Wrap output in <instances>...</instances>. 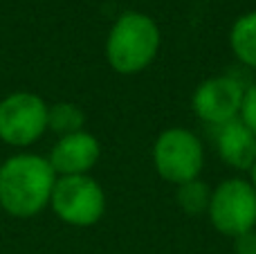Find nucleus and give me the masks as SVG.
I'll list each match as a JSON object with an SVG mask.
<instances>
[{
  "instance_id": "nucleus-3",
  "label": "nucleus",
  "mask_w": 256,
  "mask_h": 254,
  "mask_svg": "<svg viewBox=\"0 0 256 254\" xmlns=\"http://www.w3.org/2000/svg\"><path fill=\"white\" fill-rule=\"evenodd\" d=\"M153 166L168 184H180L200 178L204 169V148L200 138L189 128L171 126L162 130L153 144Z\"/></svg>"
},
{
  "instance_id": "nucleus-8",
  "label": "nucleus",
  "mask_w": 256,
  "mask_h": 254,
  "mask_svg": "<svg viewBox=\"0 0 256 254\" xmlns=\"http://www.w3.org/2000/svg\"><path fill=\"white\" fill-rule=\"evenodd\" d=\"M102 158V144L88 130L63 135L56 140L48 162L56 178L61 176H88Z\"/></svg>"
},
{
  "instance_id": "nucleus-7",
  "label": "nucleus",
  "mask_w": 256,
  "mask_h": 254,
  "mask_svg": "<svg viewBox=\"0 0 256 254\" xmlns=\"http://www.w3.org/2000/svg\"><path fill=\"white\" fill-rule=\"evenodd\" d=\"M243 94L245 86L236 76H209L194 90L191 108L200 122L209 126H222L240 115Z\"/></svg>"
},
{
  "instance_id": "nucleus-5",
  "label": "nucleus",
  "mask_w": 256,
  "mask_h": 254,
  "mask_svg": "<svg viewBox=\"0 0 256 254\" xmlns=\"http://www.w3.org/2000/svg\"><path fill=\"white\" fill-rule=\"evenodd\" d=\"M207 216L222 236L236 238L256 230V189L250 180L227 178L212 189Z\"/></svg>"
},
{
  "instance_id": "nucleus-13",
  "label": "nucleus",
  "mask_w": 256,
  "mask_h": 254,
  "mask_svg": "<svg viewBox=\"0 0 256 254\" xmlns=\"http://www.w3.org/2000/svg\"><path fill=\"white\" fill-rule=\"evenodd\" d=\"M240 122L256 135V84L248 86L243 94V106H240Z\"/></svg>"
},
{
  "instance_id": "nucleus-11",
  "label": "nucleus",
  "mask_w": 256,
  "mask_h": 254,
  "mask_svg": "<svg viewBox=\"0 0 256 254\" xmlns=\"http://www.w3.org/2000/svg\"><path fill=\"white\" fill-rule=\"evenodd\" d=\"M86 112L81 106L72 102H56L48 106V130L56 133L58 138L70 133L86 130Z\"/></svg>"
},
{
  "instance_id": "nucleus-4",
  "label": "nucleus",
  "mask_w": 256,
  "mask_h": 254,
  "mask_svg": "<svg viewBox=\"0 0 256 254\" xmlns=\"http://www.w3.org/2000/svg\"><path fill=\"white\" fill-rule=\"evenodd\" d=\"M50 207L58 220L72 228H92L106 214V192L92 176L56 178Z\"/></svg>"
},
{
  "instance_id": "nucleus-12",
  "label": "nucleus",
  "mask_w": 256,
  "mask_h": 254,
  "mask_svg": "<svg viewBox=\"0 0 256 254\" xmlns=\"http://www.w3.org/2000/svg\"><path fill=\"white\" fill-rule=\"evenodd\" d=\"M176 200H178V207L186 216H202L207 214L209 202H212V187L207 182H202L200 178L189 180V182L178 187Z\"/></svg>"
},
{
  "instance_id": "nucleus-10",
  "label": "nucleus",
  "mask_w": 256,
  "mask_h": 254,
  "mask_svg": "<svg viewBox=\"0 0 256 254\" xmlns=\"http://www.w3.org/2000/svg\"><path fill=\"white\" fill-rule=\"evenodd\" d=\"M230 48L243 66L256 70V12H248L234 20L230 30Z\"/></svg>"
},
{
  "instance_id": "nucleus-15",
  "label": "nucleus",
  "mask_w": 256,
  "mask_h": 254,
  "mask_svg": "<svg viewBox=\"0 0 256 254\" xmlns=\"http://www.w3.org/2000/svg\"><path fill=\"white\" fill-rule=\"evenodd\" d=\"M250 182H252V187L256 189V162H254L252 169H250Z\"/></svg>"
},
{
  "instance_id": "nucleus-2",
  "label": "nucleus",
  "mask_w": 256,
  "mask_h": 254,
  "mask_svg": "<svg viewBox=\"0 0 256 254\" xmlns=\"http://www.w3.org/2000/svg\"><path fill=\"white\" fill-rule=\"evenodd\" d=\"M160 45L162 34L148 14L124 12L106 36V61L117 74H140L158 58Z\"/></svg>"
},
{
  "instance_id": "nucleus-16",
  "label": "nucleus",
  "mask_w": 256,
  "mask_h": 254,
  "mask_svg": "<svg viewBox=\"0 0 256 254\" xmlns=\"http://www.w3.org/2000/svg\"><path fill=\"white\" fill-rule=\"evenodd\" d=\"M0 210H2V207H0Z\"/></svg>"
},
{
  "instance_id": "nucleus-6",
  "label": "nucleus",
  "mask_w": 256,
  "mask_h": 254,
  "mask_svg": "<svg viewBox=\"0 0 256 254\" xmlns=\"http://www.w3.org/2000/svg\"><path fill=\"white\" fill-rule=\"evenodd\" d=\"M48 106L30 90H16L0 99V140L7 146L27 148L48 133Z\"/></svg>"
},
{
  "instance_id": "nucleus-1",
  "label": "nucleus",
  "mask_w": 256,
  "mask_h": 254,
  "mask_svg": "<svg viewBox=\"0 0 256 254\" xmlns=\"http://www.w3.org/2000/svg\"><path fill=\"white\" fill-rule=\"evenodd\" d=\"M56 174L48 158L20 151L0 164V207L14 218H34L50 207Z\"/></svg>"
},
{
  "instance_id": "nucleus-9",
  "label": "nucleus",
  "mask_w": 256,
  "mask_h": 254,
  "mask_svg": "<svg viewBox=\"0 0 256 254\" xmlns=\"http://www.w3.org/2000/svg\"><path fill=\"white\" fill-rule=\"evenodd\" d=\"M216 151L227 166L248 171L256 162V135L240 122V117L216 126Z\"/></svg>"
},
{
  "instance_id": "nucleus-14",
  "label": "nucleus",
  "mask_w": 256,
  "mask_h": 254,
  "mask_svg": "<svg viewBox=\"0 0 256 254\" xmlns=\"http://www.w3.org/2000/svg\"><path fill=\"white\" fill-rule=\"evenodd\" d=\"M232 241H234V254H256V230L240 234Z\"/></svg>"
}]
</instances>
